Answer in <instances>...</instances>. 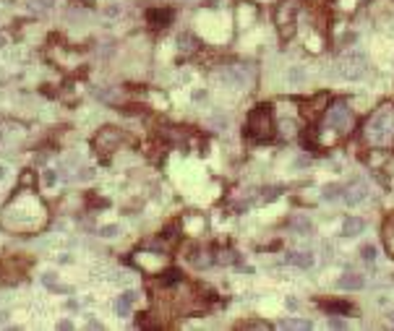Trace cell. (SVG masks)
<instances>
[{
  "instance_id": "cell-1",
  "label": "cell",
  "mask_w": 394,
  "mask_h": 331,
  "mask_svg": "<svg viewBox=\"0 0 394 331\" xmlns=\"http://www.w3.org/2000/svg\"><path fill=\"white\" fill-rule=\"evenodd\" d=\"M47 206L31 190H18L0 214V227L10 235H34L47 224Z\"/></svg>"
},
{
  "instance_id": "cell-2",
  "label": "cell",
  "mask_w": 394,
  "mask_h": 331,
  "mask_svg": "<svg viewBox=\"0 0 394 331\" xmlns=\"http://www.w3.org/2000/svg\"><path fill=\"white\" fill-rule=\"evenodd\" d=\"M392 133H394V107H381L376 110L374 115L368 118L366 123V139L371 144H384L392 139Z\"/></svg>"
},
{
  "instance_id": "cell-3",
  "label": "cell",
  "mask_w": 394,
  "mask_h": 331,
  "mask_svg": "<svg viewBox=\"0 0 394 331\" xmlns=\"http://www.w3.org/2000/svg\"><path fill=\"white\" fill-rule=\"evenodd\" d=\"M272 110L269 107H261L256 112H251V118L246 123V136H251L253 141H266L272 139Z\"/></svg>"
},
{
  "instance_id": "cell-4",
  "label": "cell",
  "mask_w": 394,
  "mask_h": 331,
  "mask_svg": "<svg viewBox=\"0 0 394 331\" xmlns=\"http://www.w3.org/2000/svg\"><path fill=\"white\" fill-rule=\"evenodd\" d=\"M337 68H340V73H342L345 78H361V76H366V71H368V58H366L361 50H353V52L342 55L340 63H337Z\"/></svg>"
},
{
  "instance_id": "cell-5",
  "label": "cell",
  "mask_w": 394,
  "mask_h": 331,
  "mask_svg": "<svg viewBox=\"0 0 394 331\" xmlns=\"http://www.w3.org/2000/svg\"><path fill=\"white\" fill-rule=\"evenodd\" d=\"M295 16H298V3H295V0L282 3L280 10H277V26H280L282 39H287L290 34L295 31Z\"/></svg>"
},
{
  "instance_id": "cell-6",
  "label": "cell",
  "mask_w": 394,
  "mask_h": 331,
  "mask_svg": "<svg viewBox=\"0 0 394 331\" xmlns=\"http://www.w3.org/2000/svg\"><path fill=\"white\" fill-rule=\"evenodd\" d=\"M350 107H347V102H334L329 107V115H327V128H334V131H347L350 128Z\"/></svg>"
},
{
  "instance_id": "cell-7",
  "label": "cell",
  "mask_w": 394,
  "mask_h": 331,
  "mask_svg": "<svg viewBox=\"0 0 394 331\" xmlns=\"http://www.w3.org/2000/svg\"><path fill=\"white\" fill-rule=\"evenodd\" d=\"M222 78H225L227 84L238 86V89H246L253 81V71H251L248 65H230V68H225V71H222Z\"/></svg>"
},
{
  "instance_id": "cell-8",
  "label": "cell",
  "mask_w": 394,
  "mask_h": 331,
  "mask_svg": "<svg viewBox=\"0 0 394 331\" xmlns=\"http://www.w3.org/2000/svg\"><path fill=\"white\" fill-rule=\"evenodd\" d=\"M125 139V136L118 131V128H102V133L94 139V146H97V152H115L120 146V141Z\"/></svg>"
},
{
  "instance_id": "cell-9",
  "label": "cell",
  "mask_w": 394,
  "mask_h": 331,
  "mask_svg": "<svg viewBox=\"0 0 394 331\" xmlns=\"http://www.w3.org/2000/svg\"><path fill=\"white\" fill-rule=\"evenodd\" d=\"M342 198L350 203V206H358L361 201H366L368 198V185L363 180H353L350 185H347L345 190H342Z\"/></svg>"
},
{
  "instance_id": "cell-10",
  "label": "cell",
  "mask_w": 394,
  "mask_h": 331,
  "mask_svg": "<svg viewBox=\"0 0 394 331\" xmlns=\"http://www.w3.org/2000/svg\"><path fill=\"white\" fill-rule=\"evenodd\" d=\"M314 253H308V250H295V253H287L285 256V264L290 266H298V269H311L314 266Z\"/></svg>"
},
{
  "instance_id": "cell-11",
  "label": "cell",
  "mask_w": 394,
  "mask_h": 331,
  "mask_svg": "<svg viewBox=\"0 0 394 331\" xmlns=\"http://www.w3.org/2000/svg\"><path fill=\"white\" fill-rule=\"evenodd\" d=\"M136 298H138L136 290H125L118 298V303H115V313H118V316H128L131 313V305L136 303Z\"/></svg>"
},
{
  "instance_id": "cell-12",
  "label": "cell",
  "mask_w": 394,
  "mask_h": 331,
  "mask_svg": "<svg viewBox=\"0 0 394 331\" xmlns=\"http://www.w3.org/2000/svg\"><path fill=\"white\" fill-rule=\"evenodd\" d=\"M363 277L361 274H355V271H345L342 277H340V282H337V287L340 290H361L363 287Z\"/></svg>"
},
{
  "instance_id": "cell-13",
  "label": "cell",
  "mask_w": 394,
  "mask_h": 331,
  "mask_svg": "<svg viewBox=\"0 0 394 331\" xmlns=\"http://www.w3.org/2000/svg\"><path fill=\"white\" fill-rule=\"evenodd\" d=\"M366 230V222L361 219V216H347V219L342 222V235L345 237H355V235H361Z\"/></svg>"
},
{
  "instance_id": "cell-14",
  "label": "cell",
  "mask_w": 394,
  "mask_h": 331,
  "mask_svg": "<svg viewBox=\"0 0 394 331\" xmlns=\"http://www.w3.org/2000/svg\"><path fill=\"white\" fill-rule=\"evenodd\" d=\"M196 50H199L196 37H191V34H180V37H178V52L180 55H193Z\"/></svg>"
},
{
  "instance_id": "cell-15",
  "label": "cell",
  "mask_w": 394,
  "mask_h": 331,
  "mask_svg": "<svg viewBox=\"0 0 394 331\" xmlns=\"http://www.w3.org/2000/svg\"><path fill=\"white\" fill-rule=\"evenodd\" d=\"M290 227H293L298 235H311L314 232V222L306 219V216H293V219H290Z\"/></svg>"
},
{
  "instance_id": "cell-16",
  "label": "cell",
  "mask_w": 394,
  "mask_h": 331,
  "mask_svg": "<svg viewBox=\"0 0 394 331\" xmlns=\"http://www.w3.org/2000/svg\"><path fill=\"white\" fill-rule=\"evenodd\" d=\"M321 198H324V201H337V198H342V185H337V182L327 185V188H324V193H321Z\"/></svg>"
},
{
  "instance_id": "cell-17",
  "label": "cell",
  "mask_w": 394,
  "mask_h": 331,
  "mask_svg": "<svg viewBox=\"0 0 394 331\" xmlns=\"http://www.w3.org/2000/svg\"><path fill=\"white\" fill-rule=\"evenodd\" d=\"M282 329H300V331H308L311 329V321H300V318H287V321L280 324Z\"/></svg>"
},
{
  "instance_id": "cell-18",
  "label": "cell",
  "mask_w": 394,
  "mask_h": 331,
  "mask_svg": "<svg viewBox=\"0 0 394 331\" xmlns=\"http://www.w3.org/2000/svg\"><path fill=\"white\" fill-rule=\"evenodd\" d=\"M361 256H363V261H376V248L374 245H363Z\"/></svg>"
},
{
  "instance_id": "cell-19",
  "label": "cell",
  "mask_w": 394,
  "mask_h": 331,
  "mask_svg": "<svg viewBox=\"0 0 394 331\" xmlns=\"http://www.w3.org/2000/svg\"><path fill=\"white\" fill-rule=\"evenodd\" d=\"M280 193H282V188H280V185H272V188H266V190H264V201H274L277 196H280Z\"/></svg>"
},
{
  "instance_id": "cell-20",
  "label": "cell",
  "mask_w": 394,
  "mask_h": 331,
  "mask_svg": "<svg viewBox=\"0 0 394 331\" xmlns=\"http://www.w3.org/2000/svg\"><path fill=\"white\" fill-rule=\"evenodd\" d=\"M31 8L34 10H50L52 8V0H31Z\"/></svg>"
},
{
  "instance_id": "cell-21",
  "label": "cell",
  "mask_w": 394,
  "mask_h": 331,
  "mask_svg": "<svg viewBox=\"0 0 394 331\" xmlns=\"http://www.w3.org/2000/svg\"><path fill=\"white\" fill-rule=\"evenodd\" d=\"M99 235H102V237H115V235H118V224H105V227L99 230Z\"/></svg>"
},
{
  "instance_id": "cell-22",
  "label": "cell",
  "mask_w": 394,
  "mask_h": 331,
  "mask_svg": "<svg viewBox=\"0 0 394 331\" xmlns=\"http://www.w3.org/2000/svg\"><path fill=\"white\" fill-rule=\"evenodd\" d=\"M235 253L233 250H222V256H219V264H235Z\"/></svg>"
},
{
  "instance_id": "cell-23",
  "label": "cell",
  "mask_w": 394,
  "mask_h": 331,
  "mask_svg": "<svg viewBox=\"0 0 394 331\" xmlns=\"http://www.w3.org/2000/svg\"><path fill=\"white\" fill-rule=\"evenodd\" d=\"M55 180H57V175L52 169H47V172H44V185H55Z\"/></svg>"
},
{
  "instance_id": "cell-24",
  "label": "cell",
  "mask_w": 394,
  "mask_h": 331,
  "mask_svg": "<svg viewBox=\"0 0 394 331\" xmlns=\"http://www.w3.org/2000/svg\"><path fill=\"white\" fill-rule=\"evenodd\" d=\"M345 326L347 324L342 321V318H332V321H329V329H345Z\"/></svg>"
},
{
  "instance_id": "cell-25",
  "label": "cell",
  "mask_w": 394,
  "mask_h": 331,
  "mask_svg": "<svg viewBox=\"0 0 394 331\" xmlns=\"http://www.w3.org/2000/svg\"><path fill=\"white\" fill-rule=\"evenodd\" d=\"M243 329H269L266 324H259V321H248V324H243Z\"/></svg>"
},
{
  "instance_id": "cell-26",
  "label": "cell",
  "mask_w": 394,
  "mask_h": 331,
  "mask_svg": "<svg viewBox=\"0 0 394 331\" xmlns=\"http://www.w3.org/2000/svg\"><path fill=\"white\" fill-rule=\"evenodd\" d=\"M94 177V172H91V169H84V172H78V180H91Z\"/></svg>"
},
{
  "instance_id": "cell-27",
  "label": "cell",
  "mask_w": 394,
  "mask_h": 331,
  "mask_svg": "<svg viewBox=\"0 0 394 331\" xmlns=\"http://www.w3.org/2000/svg\"><path fill=\"white\" fill-rule=\"evenodd\" d=\"M57 329H63V331H71V329H73V324H71V321H60V324H57Z\"/></svg>"
},
{
  "instance_id": "cell-28",
  "label": "cell",
  "mask_w": 394,
  "mask_h": 331,
  "mask_svg": "<svg viewBox=\"0 0 394 331\" xmlns=\"http://www.w3.org/2000/svg\"><path fill=\"white\" fill-rule=\"evenodd\" d=\"M42 282H44V284H50V287H52V284H55V277H52V274H44V277H42Z\"/></svg>"
},
{
  "instance_id": "cell-29",
  "label": "cell",
  "mask_w": 394,
  "mask_h": 331,
  "mask_svg": "<svg viewBox=\"0 0 394 331\" xmlns=\"http://www.w3.org/2000/svg\"><path fill=\"white\" fill-rule=\"evenodd\" d=\"M0 324H5V311H0Z\"/></svg>"
},
{
  "instance_id": "cell-30",
  "label": "cell",
  "mask_w": 394,
  "mask_h": 331,
  "mask_svg": "<svg viewBox=\"0 0 394 331\" xmlns=\"http://www.w3.org/2000/svg\"><path fill=\"white\" fill-rule=\"evenodd\" d=\"M3 177H5V167H0V180H3Z\"/></svg>"
},
{
  "instance_id": "cell-31",
  "label": "cell",
  "mask_w": 394,
  "mask_h": 331,
  "mask_svg": "<svg viewBox=\"0 0 394 331\" xmlns=\"http://www.w3.org/2000/svg\"><path fill=\"white\" fill-rule=\"evenodd\" d=\"M389 321H392V324H394V311H392V313H389Z\"/></svg>"
},
{
  "instance_id": "cell-32",
  "label": "cell",
  "mask_w": 394,
  "mask_h": 331,
  "mask_svg": "<svg viewBox=\"0 0 394 331\" xmlns=\"http://www.w3.org/2000/svg\"><path fill=\"white\" fill-rule=\"evenodd\" d=\"M3 44H5V37H0V47H3Z\"/></svg>"
}]
</instances>
